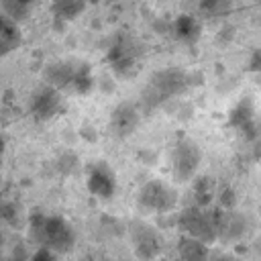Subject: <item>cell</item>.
<instances>
[{"label":"cell","mask_w":261,"mask_h":261,"mask_svg":"<svg viewBox=\"0 0 261 261\" xmlns=\"http://www.w3.org/2000/svg\"><path fill=\"white\" fill-rule=\"evenodd\" d=\"M29 234L31 241L51 249L53 253H69L75 245V232L63 216H43V214L31 216Z\"/></svg>","instance_id":"obj_1"},{"label":"cell","mask_w":261,"mask_h":261,"mask_svg":"<svg viewBox=\"0 0 261 261\" xmlns=\"http://www.w3.org/2000/svg\"><path fill=\"white\" fill-rule=\"evenodd\" d=\"M188 86V75L181 69L169 67V69H161L151 77L149 88H145L143 100L149 106L159 104L161 100H165L167 96H173L177 92H181Z\"/></svg>","instance_id":"obj_2"},{"label":"cell","mask_w":261,"mask_h":261,"mask_svg":"<svg viewBox=\"0 0 261 261\" xmlns=\"http://www.w3.org/2000/svg\"><path fill=\"white\" fill-rule=\"evenodd\" d=\"M177 202V194L171 186L159 181V179H151L147 181L141 192H139V204L147 210H155V212H167L175 206Z\"/></svg>","instance_id":"obj_3"},{"label":"cell","mask_w":261,"mask_h":261,"mask_svg":"<svg viewBox=\"0 0 261 261\" xmlns=\"http://www.w3.org/2000/svg\"><path fill=\"white\" fill-rule=\"evenodd\" d=\"M200 159H202V153H200V147L194 141H190V139L177 141V145L173 149V155H171L175 179L188 181L196 173V169L200 165Z\"/></svg>","instance_id":"obj_4"},{"label":"cell","mask_w":261,"mask_h":261,"mask_svg":"<svg viewBox=\"0 0 261 261\" xmlns=\"http://www.w3.org/2000/svg\"><path fill=\"white\" fill-rule=\"evenodd\" d=\"M137 43L130 37H116V41H112V47L108 51V61L110 67L116 75H133L135 69V61H137Z\"/></svg>","instance_id":"obj_5"},{"label":"cell","mask_w":261,"mask_h":261,"mask_svg":"<svg viewBox=\"0 0 261 261\" xmlns=\"http://www.w3.org/2000/svg\"><path fill=\"white\" fill-rule=\"evenodd\" d=\"M128 234H130L135 255L141 261H151L153 257H157V253L161 249V243H159L157 232L151 226H147L145 222L135 220V222L128 224Z\"/></svg>","instance_id":"obj_6"},{"label":"cell","mask_w":261,"mask_h":261,"mask_svg":"<svg viewBox=\"0 0 261 261\" xmlns=\"http://www.w3.org/2000/svg\"><path fill=\"white\" fill-rule=\"evenodd\" d=\"M179 226L188 232V237H194L202 243H208L216 237V222L210 214L202 212L200 208H190L179 216Z\"/></svg>","instance_id":"obj_7"},{"label":"cell","mask_w":261,"mask_h":261,"mask_svg":"<svg viewBox=\"0 0 261 261\" xmlns=\"http://www.w3.org/2000/svg\"><path fill=\"white\" fill-rule=\"evenodd\" d=\"M88 190L98 198H110L116 192V175L108 163L98 161L90 167L88 173Z\"/></svg>","instance_id":"obj_8"},{"label":"cell","mask_w":261,"mask_h":261,"mask_svg":"<svg viewBox=\"0 0 261 261\" xmlns=\"http://www.w3.org/2000/svg\"><path fill=\"white\" fill-rule=\"evenodd\" d=\"M59 108H61V96H59V90L53 86L39 88L31 98V112L39 120H47V118L55 116L59 112Z\"/></svg>","instance_id":"obj_9"},{"label":"cell","mask_w":261,"mask_h":261,"mask_svg":"<svg viewBox=\"0 0 261 261\" xmlns=\"http://www.w3.org/2000/svg\"><path fill=\"white\" fill-rule=\"evenodd\" d=\"M82 63H73V61H57L51 63L43 69V77L47 82V86H53L57 90L65 88V86H73L75 77L80 73Z\"/></svg>","instance_id":"obj_10"},{"label":"cell","mask_w":261,"mask_h":261,"mask_svg":"<svg viewBox=\"0 0 261 261\" xmlns=\"http://www.w3.org/2000/svg\"><path fill=\"white\" fill-rule=\"evenodd\" d=\"M139 124V112L133 104H118L110 116V130L116 137H128Z\"/></svg>","instance_id":"obj_11"},{"label":"cell","mask_w":261,"mask_h":261,"mask_svg":"<svg viewBox=\"0 0 261 261\" xmlns=\"http://www.w3.org/2000/svg\"><path fill=\"white\" fill-rule=\"evenodd\" d=\"M177 251H179L181 261H206V257H208L206 243H202L194 237H181V241L177 243Z\"/></svg>","instance_id":"obj_12"},{"label":"cell","mask_w":261,"mask_h":261,"mask_svg":"<svg viewBox=\"0 0 261 261\" xmlns=\"http://www.w3.org/2000/svg\"><path fill=\"white\" fill-rule=\"evenodd\" d=\"M51 8H53L57 22H65V20H71L84 12L86 0H53Z\"/></svg>","instance_id":"obj_13"},{"label":"cell","mask_w":261,"mask_h":261,"mask_svg":"<svg viewBox=\"0 0 261 261\" xmlns=\"http://www.w3.org/2000/svg\"><path fill=\"white\" fill-rule=\"evenodd\" d=\"M173 29H175L177 39H181V41H186V43H194V41L200 37V24H198V20H196L194 16H190V14L177 16L175 22H173Z\"/></svg>","instance_id":"obj_14"},{"label":"cell","mask_w":261,"mask_h":261,"mask_svg":"<svg viewBox=\"0 0 261 261\" xmlns=\"http://www.w3.org/2000/svg\"><path fill=\"white\" fill-rule=\"evenodd\" d=\"M35 4H37V0H0L2 12L8 14L10 18H14L16 22L24 20L31 14V10H33Z\"/></svg>","instance_id":"obj_15"},{"label":"cell","mask_w":261,"mask_h":261,"mask_svg":"<svg viewBox=\"0 0 261 261\" xmlns=\"http://www.w3.org/2000/svg\"><path fill=\"white\" fill-rule=\"evenodd\" d=\"M0 37L14 43V45H18L20 37H22L20 29H18V22L14 18H10L8 14H4V12H0Z\"/></svg>","instance_id":"obj_16"},{"label":"cell","mask_w":261,"mask_h":261,"mask_svg":"<svg viewBox=\"0 0 261 261\" xmlns=\"http://www.w3.org/2000/svg\"><path fill=\"white\" fill-rule=\"evenodd\" d=\"M0 218L6 220V222H10V224H14V222L18 220V210H16V206H14L12 202H0Z\"/></svg>","instance_id":"obj_17"},{"label":"cell","mask_w":261,"mask_h":261,"mask_svg":"<svg viewBox=\"0 0 261 261\" xmlns=\"http://www.w3.org/2000/svg\"><path fill=\"white\" fill-rule=\"evenodd\" d=\"M31 261H57V253H53V251L47 249V247H39V249L31 255Z\"/></svg>","instance_id":"obj_18"},{"label":"cell","mask_w":261,"mask_h":261,"mask_svg":"<svg viewBox=\"0 0 261 261\" xmlns=\"http://www.w3.org/2000/svg\"><path fill=\"white\" fill-rule=\"evenodd\" d=\"M200 6L208 12V14H216L222 10V0H200Z\"/></svg>","instance_id":"obj_19"},{"label":"cell","mask_w":261,"mask_h":261,"mask_svg":"<svg viewBox=\"0 0 261 261\" xmlns=\"http://www.w3.org/2000/svg\"><path fill=\"white\" fill-rule=\"evenodd\" d=\"M8 261H31V257L27 255L24 245H16L14 251H12V255L8 257Z\"/></svg>","instance_id":"obj_20"},{"label":"cell","mask_w":261,"mask_h":261,"mask_svg":"<svg viewBox=\"0 0 261 261\" xmlns=\"http://www.w3.org/2000/svg\"><path fill=\"white\" fill-rule=\"evenodd\" d=\"M12 49H16V45L0 37V57H4V55H8V53H10Z\"/></svg>","instance_id":"obj_21"},{"label":"cell","mask_w":261,"mask_h":261,"mask_svg":"<svg viewBox=\"0 0 261 261\" xmlns=\"http://www.w3.org/2000/svg\"><path fill=\"white\" fill-rule=\"evenodd\" d=\"M80 135H82L86 141H90V143H92V141H96V130H94L92 126H84V128L80 130Z\"/></svg>","instance_id":"obj_22"},{"label":"cell","mask_w":261,"mask_h":261,"mask_svg":"<svg viewBox=\"0 0 261 261\" xmlns=\"http://www.w3.org/2000/svg\"><path fill=\"white\" fill-rule=\"evenodd\" d=\"M2 245H4V237H2V232H0V251H2Z\"/></svg>","instance_id":"obj_23"},{"label":"cell","mask_w":261,"mask_h":261,"mask_svg":"<svg viewBox=\"0 0 261 261\" xmlns=\"http://www.w3.org/2000/svg\"><path fill=\"white\" fill-rule=\"evenodd\" d=\"M0 163H2V143H0Z\"/></svg>","instance_id":"obj_24"},{"label":"cell","mask_w":261,"mask_h":261,"mask_svg":"<svg viewBox=\"0 0 261 261\" xmlns=\"http://www.w3.org/2000/svg\"><path fill=\"white\" fill-rule=\"evenodd\" d=\"M108 2H114V0H108Z\"/></svg>","instance_id":"obj_25"}]
</instances>
